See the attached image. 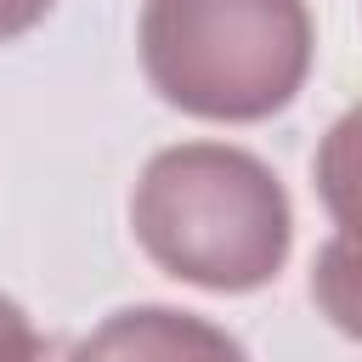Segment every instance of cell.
<instances>
[{
    "label": "cell",
    "instance_id": "obj_1",
    "mask_svg": "<svg viewBox=\"0 0 362 362\" xmlns=\"http://www.w3.org/2000/svg\"><path fill=\"white\" fill-rule=\"evenodd\" d=\"M130 226L158 272L209 294L266 288L294 243L283 181L255 153L226 141L153 153L130 192Z\"/></svg>",
    "mask_w": 362,
    "mask_h": 362
},
{
    "label": "cell",
    "instance_id": "obj_2",
    "mask_svg": "<svg viewBox=\"0 0 362 362\" xmlns=\"http://www.w3.org/2000/svg\"><path fill=\"white\" fill-rule=\"evenodd\" d=\"M141 74L192 119H272L311 74V11L305 0H147Z\"/></svg>",
    "mask_w": 362,
    "mask_h": 362
},
{
    "label": "cell",
    "instance_id": "obj_3",
    "mask_svg": "<svg viewBox=\"0 0 362 362\" xmlns=\"http://www.w3.org/2000/svg\"><path fill=\"white\" fill-rule=\"evenodd\" d=\"M74 356L79 362H249L226 328L170 305L113 311L85 345H74Z\"/></svg>",
    "mask_w": 362,
    "mask_h": 362
},
{
    "label": "cell",
    "instance_id": "obj_4",
    "mask_svg": "<svg viewBox=\"0 0 362 362\" xmlns=\"http://www.w3.org/2000/svg\"><path fill=\"white\" fill-rule=\"evenodd\" d=\"M317 198L345 238H362V102L345 107L317 147Z\"/></svg>",
    "mask_w": 362,
    "mask_h": 362
},
{
    "label": "cell",
    "instance_id": "obj_5",
    "mask_svg": "<svg viewBox=\"0 0 362 362\" xmlns=\"http://www.w3.org/2000/svg\"><path fill=\"white\" fill-rule=\"evenodd\" d=\"M311 300L317 311L362 345V238H328L311 260Z\"/></svg>",
    "mask_w": 362,
    "mask_h": 362
},
{
    "label": "cell",
    "instance_id": "obj_6",
    "mask_svg": "<svg viewBox=\"0 0 362 362\" xmlns=\"http://www.w3.org/2000/svg\"><path fill=\"white\" fill-rule=\"evenodd\" d=\"M34 345H40L34 322L23 317V305H17V300H6V294H0V362H28V356H34Z\"/></svg>",
    "mask_w": 362,
    "mask_h": 362
},
{
    "label": "cell",
    "instance_id": "obj_7",
    "mask_svg": "<svg viewBox=\"0 0 362 362\" xmlns=\"http://www.w3.org/2000/svg\"><path fill=\"white\" fill-rule=\"evenodd\" d=\"M51 6H57V0H0V45L17 40V34H28L34 23H45Z\"/></svg>",
    "mask_w": 362,
    "mask_h": 362
},
{
    "label": "cell",
    "instance_id": "obj_8",
    "mask_svg": "<svg viewBox=\"0 0 362 362\" xmlns=\"http://www.w3.org/2000/svg\"><path fill=\"white\" fill-rule=\"evenodd\" d=\"M28 362H79V356H74V345H62V339H40Z\"/></svg>",
    "mask_w": 362,
    "mask_h": 362
}]
</instances>
